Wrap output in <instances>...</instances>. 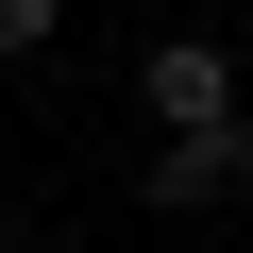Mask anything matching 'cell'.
<instances>
[{
    "label": "cell",
    "instance_id": "obj_2",
    "mask_svg": "<svg viewBox=\"0 0 253 253\" xmlns=\"http://www.w3.org/2000/svg\"><path fill=\"white\" fill-rule=\"evenodd\" d=\"M253 186V118H186V135H152V203L169 219H203V203H236Z\"/></svg>",
    "mask_w": 253,
    "mask_h": 253
},
{
    "label": "cell",
    "instance_id": "obj_1",
    "mask_svg": "<svg viewBox=\"0 0 253 253\" xmlns=\"http://www.w3.org/2000/svg\"><path fill=\"white\" fill-rule=\"evenodd\" d=\"M135 101H152V135H186V118H253L236 34H152V51H135Z\"/></svg>",
    "mask_w": 253,
    "mask_h": 253
},
{
    "label": "cell",
    "instance_id": "obj_3",
    "mask_svg": "<svg viewBox=\"0 0 253 253\" xmlns=\"http://www.w3.org/2000/svg\"><path fill=\"white\" fill-rule=\"evenodd\" d=\"M51 34H68V0H0V68H34Z\"/></svg>",
    "mask_w": 253,
    "mask_h": 253
}]
</instances>
